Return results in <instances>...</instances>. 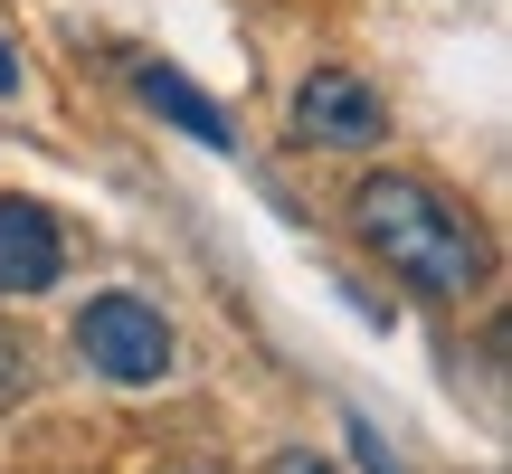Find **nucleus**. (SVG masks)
<instances>
[{
	"label": "nucleus",
	"instance_id": "nucleus-1",
	"mask_svg": "<svg viewBox=\"0 0 512 474\" xmlns=\"http://www.w3.org/2000/svg\"><path fill=\"white\" fill-rule=\"evenodd\" d=\"M351 228H361V247L380 256L399 285L437 294V304H465V294L484 285V228L465 219L437 181H418V171H370V181L351 190Z\"/></svg>",
	"mask_w": 512,
	"mask_h": 474
},
{
	"label": "nucleus",
	"instance_id": "nucleus-2",
	"mask_svg": "<svg viewBox=\"0 0 512 474\" xmlns=\"http://www.w3.org/2000/svg\"><path fill=\"white\" fill-rule=\"evenodd\" d=\"M76 361L114 389H162L171 380V323L143 294H86L76 313Z\"/></svg>",
	"mask_w": 512,
	"mask_h": 474
},
{
	"label": "nucleus",
	"instance_id": "nucleus-3",
	"mask_svg": "<svg viewBox=\"0 0 512 474\" xmlns=\"http://www.w3.org/2000/svg\"><path fill=\"white\" fill-rule=\"evenodd\" d=\"M294 133H304V143H332V152H370V143L389 133V105H380L370 76L313 67L304 86H294Z\"/></svg>",
	"mask_w": 512,
	"mask_h": 474
},
{
	"label": "nucleus",
	"instance_id": "nucleus-4",
	"mask_svg": "<svg viewBox=\"0 0 512 474\" xmlns=\"http://www.w3.org/2000/svg\"><path fill=\"white\" fill-rule=\"evenodd\" d=\"M67 275V237L38 200H0V294H48Z\"/></svg>",
	"mask_w": 512,
	"mask_h": 474
},
{
	"label": "nucleus",
	"instance_id": "nucleus-5",
	"mask_svg": "<svg viewBox=\"0 0 512 474\" xmlns=\"http://www.w3.org/2000/svg\"><path fill=\"white\" fill-rule=\"evenodd\" d=\"M133 86H143V105H152V114H162V124H181V133H190V143H209V152H228V114H219V105H209V95H200V86H190V76H181V67H143V76H133Z\"/></svg>",
	"mask_w": 512,
	"mask_h": 474
},
{
	"label": "nucleus",
	"instance_id": "nucleus-6",
	"mask_svg": "<svg viewBox=\"0 0 512 474\" xmlns=\"http://www.w3.org/2000/svg\"><path fill=\"white\" fill-rule=\"evenodd\" d=\"M351 456H361V474H399V456H389V437L370 418H351Z\"/></svg>",
	"mask_w": 512,
	"mask_h": 474
},
{
	"label": "nucleus",
	"instance_id": "nucleus-7",
	"mask_svg": "<svg viewBox=\"0 0 512 474\" xmlns=\"http://www.w3.org/2000/svg\"><path fill=\"white\" fill-rule=\"evenodd\" d=\"M266 474H332V465H323V456H313V446H285V456H275Z\"/></svg>",
	"mask_w": 512,
	"mask_h": 474
},
{
	"label": "nucleus",
	"instance_id": "nucleus-8",
	"mask_svg": "<svg viewBox=\"0 0 512 474\" xmlns=\"http://www.w3.org/2000/svg\"><path fill=\"white\" fill-rule=\"evenodd\" d=\"M10 86H19V48L0 38V95H10Z\"/></svg>",
	"mask_w": 512,
	"mask_h": 474
},
{
	"label": "nucleus",
	"instance_id": "nucleus-9",
	"mask_svg": "<svg viewBox=\"0 0 512 474\" xmlns=\"http://www.w3.org/2000/svg\"><path fill=\"white\" fill-rule=\"evenodd\" d=\"M171 474H219V465H171Z\"/></svg>",
	"mask_w": 512,
	"mask_h": 474
}]
</instances>
